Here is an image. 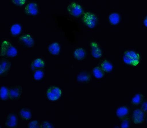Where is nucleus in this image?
Masks as SVG:
<instances>
[{
  "label": "nucleus",
  "instance_id": "ddd939ff",
  "mask_svg": "<svg viewBox=\"0 0 147 128\" xmlns=\"http://www.w3.org/2000/svg\"><path fill=\"white\" fill-rule=\"evenodd\" d=\"M92 79V74L90 72L84 70L77 74L76 80L77 82L82 85H85L90 82Z\"/></svg>",
  "mask_w": 147,
  "mask_h": 128
},
{
  "label": "nucleus",
  "instance_id": "9b49d317",
  "mask_svg": "<svg viewBox=\"0 0 147 128\" xmlns=\"http://www.w3.org/2000/svg\"><path fill=\"white\" fill-rule=\"evenodd\" d=\"M19 43L27 48H32L34 46L36 40L34 36L30 33L22 35L19 37Z\"/></svg>",
  "mask_w": 147,
  "mask_h": 128
},
{
  "label": "nucleus",
  "instance_id": "39448f33",
  "mask_svg": "<svg viewBox=\"0 0 147 128\" xmlns=\"http://www.w3.org/2000/svg\"><path fill=\"white\" fill-rule=\"evenodd\" d=\"M63 95V91L61 87L55 85H51L47 88L46 97L49 101L56 102L60 100Z\"/></svg>",
  "mask_w": 147,
  "mask_h": 128
},
{
  "label": "nucleus",
  "instance_id": "473e14b6",
  "mask_svg": "<svg viewBox=\"0 0 147 128\" xmlns=\"http://www.w3.org/2000/svg\"><path fill=\"white\" fill-rule=\"evenodd\" d=\"M113 128H120V126H117V125H116V126H115L113 127Z\"/></svg>",
  "mask_w": 147,
  "mask_h": 128
},
{
  "label": "nucleus",
  "instance_id": "7ed1b4c3",
  "mask_svg": "<svg viewBox=\"0 0 147 128\" xmlns=\"http://www.w3.org/2000/svg\"><path fill=\"white\" fill-rule=\"evenodd\" d=\"M20 54V51L16 45L10 41L4 40L1 44L0 56L3 58H16Z\"/></svg>",
  "mask_w": 147,
  "mask_h": 128
},
{
  "label": "nucleus",
  "instance_id": "7c9ffc66",
  "mask_svg": "<svg viewBox=\"0 0 147 128\" xmlns=\"http://www.w3.org/2000/svg\"><path fill=\"white\" fill-rule=\"evenodd\" d=\"M141 109H142L144 112H146L147 110V100L145 99L143 102L142 103V104L140 106Z\"/></svg>",
  "mask_w": 147,
  "mask_h": 128
},
{
  "label": "nucleus",
  "instance_id": "423d86ee",
  "mask_svg": "<svg viewBox=\"0 0 147 128\" xmlns=\"http://www.w3.org/2000/svg\"><path fill=\"white\" fill-rule=\"evenodd\" d=\"M146 112L139 108H132L130 112V121L136 125H141L146 120Z\"/></svg>",
  "mask_w": 147,
  "mask_h": 128
},
{
  "label": "nucleus",
  "instance_id": "2f4dec72",
  "mask_svg": "<svg viewBox=\"0 0 147 128\" xmlns=\"http://www.w3.org/2000/svg\"><path fill=\"white\" fill-rule=\"evenodd\" d=\"M142 24L144 25V27H145V28H147V15H145L144 17V18L142 20Z\"/></svg>",
  "mask_w": 147,
  "mask_h": 128
},
{
  "label": "nucleus",
  "instance_id": "6e6552de",
  "mask_svg": "<svg viewBox=\"0 0 147 128\" xmlns=\"http://www.w3.org/2000/svg\"><path fill=\"white\" fill-rule=\"evenodd\" d=\"M90 53L92 57L95 59H100L104 56L103 49L100 44L95 40H91L89 42Z\"/></svg>",
  "mask_w": 147,
  "mask_h": 128
},
{
  "label": "nucleus",
  "instance_id": "bb28decb",
  "mask_svg": "<svg viewBox=\"0 0 147 128\" xmlns=\"http://www.w3.org/2000/svg\"><path fill=\"white\" fill-rule=\"evenodd\" d=\"M121 122L120 124V128H129L131 126V122L130 117L129 116L123 119Z\"/></svg>",
  "mask_w": 147,
  "mask_h": 128
},
{
  "label": "nucleus",
  "instance_id": "f03ea898",
  "mask_svg": "<svg viewBox=\"0 0 147 128\" xmlns=\"http://www.w3.org/2000/svg\"><path fill=\"white\" fill-rule=\"evenodd\" d=\"M122 60L124 64L128 66H137L141 62V57L137 50L128 49L123 54Z\"/></svg>",
  "mask_w": 147,
  "mask_h": 128
},
{
  "label": "nucleus",
  "instance_id": "72a5a7b5",
  "mask_svg": "<svg viewBox=\"0 0 147 128\" xmlns=\"http://www.w3.org/2000/svg\"><path fill=\"white\" fill-rule=\"evenodd\" d=\"M3 128V127H2V125H1V124H0V128Z\"/></svg>",
  "mask_w": 147,
  "mask_h": 128
},
{
  "label": "nucleus",
  "instance_id": "20e7f679",
  "mask_svg": "<svg viewBox=\"0 0 147 128\" xmlns=\"http://www.w3.org/2000/svg\"><path fill=\"white\" fill-rule=\"evenodd\" d=\"M81 23L88 28L94 29L99 25L100 20L98 16L90 11H87L80 17Z\"/></svg>",
  "mask_w": 147,
  "mask_h": 128
},
{
  "label": "nucleus",
  "instance_id": "aec40b11",
  "mask_svg": "<svg viewBox=\"0 0 147 128\" xmlns=\"http://www.w3.org/2000/svg\"><path fill=\"white\" fill-rule=\"evenodd\" d=\"M46 63L45 59L41 57H37L34 58L30 63V69L31 71L39 69H45Z\"/></svg>",
  "mask_w": 147,
  "mask_h": 128
},
{
  "label": "nucleus",
  "instance_id": "f3484780",
  "mask_svg": "<svg viewBox=\"0 0 147 128\" xmlns=\"http://www.w3.org/2000/svg\"><path fill=\"white\" fill-rule=\"evenodd\" d=\"M145 98L141 92H136L130 99L129 106L132 108H139L143 102Z\"/></svg>",
  "mask_w": 147,
  "mask_h": 128
},
{
  "label": "nucleus",
  "instance_id": "1a4fd4ad",
  "mask_svg": "<svg viewBox=\"0 0 147 128\" xmlns=\"http://www.w3.org/2000/svg\"><path fill=\"white\" fill-rule=\"evenodd\" d=\"M40 7L35 1H30L26 4L24 8V12L28 16H37L40 14Z\"/></svg>",
  "mask_w": 147,
  "mask_h": 128
},
{
  "label": "nucleus",
  "instance_id": "cd10ccee",
  "mask_svg": "<svg viewBox=\"0 0 147 128\" xmlns=\"http://www.w3.org/2000/svg\"><path fill=\"white\" fill-rule=\"evenodd\" d=\"M12 3L16 7H22L27 4L28 0H10Z\"/></svg>",
  "mask_w": 147,
  "mask_h": 128
},
{
  "label": "nucleus",
  "instance_id": "c756f323",
  "mask_svg": "<svg viewBox=\"0 0 147 128\" xmlns=\"http://www.w3.org/2000/svg\"><path fill=\"white\" fill-rule=\"evenodd\" d=\"M40 128H55V127L52 122L49 120H44L40 125Z\"/></svg>",
  "mask_w": 147,
  "mask_h": 128
},
{
  "label": "nucleus",
  "instance_id": "6ab92c4d",
  "mask_svg": "<svg viewBox=\"0 0 147 128\" xmlns=\"http://www.w3.org/2000/svg\"><path fill=\"white\" fill-rule=\"evenodd\" d=\"M23 89L21 85L10 87L9 91V100H18L22 95Z\"/></svg>",
  "mask_w": 147,
  "mask_h": 128
},
{
  "label": "nucleus",
  "instance_id": "a878e982",
  "mask_svg": "<svg viewBox=\"0 0 147 128\" xmlns=\"http://www.w3.org/2000/svg\"><path fill=\"white\" fill-rule=\"evenodd\" d=\"M10 87L6 85H2L0 87V100L2 101H7L9 100V91Z\"/></svg>",
  "mask_w": 147,
  "mask_h": 128
},
{
  "label": "nucleus",
  "instance_id": "dca6fc26",
  "mask_svg": "<svg viewBox=\"0 0 147 128\" xmlns=\"http://www.w3.org/2000/svg\"><path fill=\"white\" fill-rule=\"evenodd\" d=\"M107 19L109 24L114 27L121 24L123 21L122 14L118 12H111L108 15Z\"/></svg>",
  "mask_w": 147,
  "mask_h": 128
},
{
  "label": "nucleus",
  "instance_id": "5701e85b",
  "mask_svg": "<svg viewBox=\"0 0 147 128\" xmlns=\"http://www.w3.org/2000/svg\"><path fill=\"white\" fill-rule=\"evenodd\" d=\"M19 115L22 120L29 121L33 118L34 114L32 109L28 108H22L19 112Z\"/></svg>",
  "mask_w": 147,
  "mask_h": 128
},
{
  "label": "nucleus",
  "instance_id": "a211bd4d",
  "mask_svg": "<svg viewBox=\"0 0 147 128\" xmlns=\"http://www.w3.org/2000/svg\"><path fill=\"white\" fill-rule=\"evenodd\" d=\"M11 62L8 58H3L0 60V77L7 76L10 71Z\"/></svg>",
  "mask_w": 147,
  "mask_h": 128
},
{
  "label": "nucleus",
  "instance_id": "2eb2a0df",
  "mask_svg": "<svg viewBox=\"0 0 147 128\" xmlns=\"http://www.w3.org/2000/svg\"><path fill=\"white\" fill-rule=\"evenodd\" d=\"M62 50V45L58 41H54L49 44L48 51L49 53L54 57L59 56Z\"/></svg>",
  "mask_w": 147,
  "mask_h": 128
},
{
  "label": "nucleus",
  "instance_id": "9d476101",
  "mask_svg": "<svg viewBox=\"0 0 147 128\" xmlns=\"http://www.w3.org/2000/svg\"><path fill=\"white\" fill-rule=\"evenodd\" d=\"M132 108L128 104H121L117 106L115 110L116 117L121 121L123 119L129 116Z\"/></svg>",
  "mask_w": 147,
  "mask_h": 128
},
{
  "label": "nucleus",
  "instance_id": "f257e3e1",
  "mask_svg": "<svg viewBox=\"0 0 147 128\" xmlns=\"http://www.w3.org/2000/svg\"><path fill=\"white\" fill-rule=\"evenodd\" d=\"M52 17L59 33L65 37L70 45L75 46L78 42V37L82 34L79 22L64 14L55 13Z\"/></svg>",
  "mask_w": 147,
  "mask_h": 128
},
{
  "label": "nucleus",
  "instance_id": "f8f14e48",
  "mask_svg": "<svg viewBox=\"0 0 147 128\" xmlns=\"http://www.w3.org/2000/svg\"><path fill=\"white\" fill-rule=\"evenodd\" d=\"M24 31V27L22 23L16 22L12 24L9 27L10 35L13 38H17L22 35Z\"/></svg>",
  "mask_w": 147,
  "mask_h": 128
},
{
  "label": "nucleus",
  "instance_id": "c85d7f7f",
  "mask_svg": "<svg viewBox=\"0 0 147 128\" xmlns=\"http://www.w3.org/2000/svg\"><path fill=\"white\" fill-rule=\"evenodd\" d=\"M28 128H40V123L37 119H33L28 122L27 125Z\"/></svg>",
  "mask_w": 147,
  "mask_h": 128
},
{
  "label": "nucleus",
  "instance_id": "b1692460",
  "mask_svg": "<svg viewBox=\"0 0 147 128\" xmlns=\"http://www.w3.org/2000/svg\"><path fill=\"white\" fill-rule=\"evenodd\" d=\"M91 73L92 76L97 80H102L106 75V73L101 68L100 64H97L92 68Z\"/></svg>",
  "mask_w": 147,
  "mask_h": 128
},
{
  "label": "nucleus",
  "instance_id": "0eeeda50",
  "mask_svg": "<svg viewBox=\"0 0 147 128\" xmlns=\"http://www.w3.org/2000/svg\"><path fill=\"white\" fill-rule=\"evenodd\" d=\"M69 14L74 18L80 19L85 12V8L83 5L78 2H72L67 6Z\"/></svg>",
  "mask_w": 147,
  "mask_h": 128
},
{
  "label": "nucleus",
  "instance_id": "4468645a",
  "mask_svg": "<svg viewBox=\"0 0 147 128\" xmlns=\"http://www.w3.org/2000/svg\"><path fill=\"white\" fill-rule=\"evenodd\" d=\"M18 115L17 114L11 112L7 115V118L5 122V125L7 128H16L19 125Z\"/></svg>",
  "mask_w": 147,
  "mask_h": 128
},
{
  "label": "nucleus",
  "instance_id": "4be33fe9",
  "mask_svg": "<svg viewBox=\"0 0 147 128\" xmlns=\"http://www.w3.org/2000/svg\"><path fill=\"white\" fill-rule=\"evenodd\" d=\"M100 66L106 74H111L115 69V65L111 60L105 59L100 62Z\"/></svg>",
  "mask_w": 147,
  "mask_h": 128
},
{
  "label": "nucleus",
  "instance_id": "412c9836",
  "mask_svg": "<svg viewBox=\"0 0 147 128\" xmlns=\"http://www.w3.org/2000/svg\"><path fill=\"white\" fill-rule=\"evenodd\" d=\"M73 56L77 61L84 60L87 57V51L84 47H78L74 50Z\"/></svg>",
  "mask_w": 147,
  "mask_h": 128
},
{
  "label": "nucleus",
  "instance_id": "393cba45",
  "mask_svg": "<svg viewBox=\"0 0 147 128\" xmlns=\"http://www.w3.org/2000/svg\"><path fill=\"white\" fill-rule=\"evenodd\" d=\"M32 76L35 82H39L44 80L46 77L45 69H39L32 72Z\"/></svg>",
  "mask_w": 147,
  "mask_h": 128
}]
</instances>
